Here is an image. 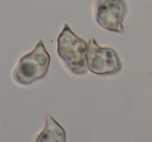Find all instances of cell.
I'll return each instance as SVG.
<instances>
[{
	"label": "cell",
	"mask_w": 152,
	"mask_h": 142,
	"mask_svg": "<svg viewBox=\"0 0 152 142\" xmlns=\"http://www.w3.org/2000/svg\"><path fill=\"white\" fill-rule=\"evenodd\" d=\"M65 129L51 115H47L43 131L38 135L36 142H66Z\"/></svg>",
	"instance_id": "obj_5"
},
{
	"label": "cell",
	"mask_w": 152,
	"mask_h": 142,
	"mask_svg": "<svg viewBox=\"0 0 152 142\" xmlns=\"http://www.w3.org/2000/svg\"><path fill=\"white\" fill-rule=\"evenodd\" d=\"M128 7L126 0H94L93 12L96 23L112 32H124L123 21Z\"/></svg>",
	"instance_id": "obj_4"
},
{
	"label": "cell",
	"mask_w": 152,
	"mask_h": 142,
	"mask_svg": "<svg viewBox=\"0 0 152 142\" xmlns=\"http://www.w3.org/2000/svg\"><path fill=\"white\" fill-rule=\"evenodd\" d=\"M50 66V55L42 40H39L34 50L19 60L13 71V79L21 86H30L44 79Z\"/></svg>",
	"instance_id": "obj_2"
},
{
	"label": "cell",
	"mask_w": 152,
	"mask_h": 142,
	"mask_svg": "<svg viewBox=\"0 0 152 142\" xmlns=\"http://www.w3.org/2000/svg\"><path fill=\"white\" fill-rule=\"evenodd\" d=\"M88 43L65 24L57 38V54L72 74L85 75L88 72L86 52Z\"/></svg>",
	"instance_id": "obj_1"
},
{
	"label": "cell",
	"mask_w": 152,
	"mask_h": 142,
	"mask_svg": "<svg viewBox=\"0 0 152 142\" xmlns=\"http://www.w3.org/2000/svg\"><path fill=\"white\" fill-rule=\"evenodd\" d=\"M86 62L88 70L96 75L110 77L122 71V62L117 51L112 47L99 46L95 38L88 42Z\"/></svg>",
	"instance_id": "obj_3"
}]
</instances>
